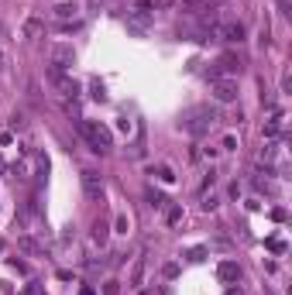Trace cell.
<instances>
[{
  "mask_svg": "<svg viewBox=\"0 0 292 295\" xmlns=\"http://www.w3.org/2000/svg\"><path fill=\"white\" fill-rule=\"evenodd\" d=\"M41 31H45V24H41L38 18H28V21H24V38H38Z\"/></svg>",
  "mask_w": 292,
  "mask_h": 295,
  "instance_id": "9c48e42d",
  "label": "cell"
},
{
  "mask_svg": "<svg viewBox=\"0 0 292 295\" xmlns=\"http://www.w3.org/2000/svg\"><path fill=\"white\" fill-rule=\"evenodd\" d=\"M158 4H162V7H172V4H175V0H158Z\"/></svg>",
  "mask_w": 292,
  "mask_h": 295,
  "instance_id": "83f0119b",
  "label": "cell"
},
{
  "mask_svg": "<svg viewBox=\"0 0 292 295\" xmlns=\"http://www.w3.org/2000/svg\"><path fill=\"white\" fill-rule=\"evenodd\" d=\"M21 247H24V251H31V254H41V244H35L31 237H21Z\"/></svg>",
  "mask_w": 292,
  "mask_h": 295,
  "instance_id": "e0dca14e",
  "label": "cell"
},
{
  "mask_svg": "<svg viewBox=\"0 0 292 295\" xmlns=\"http://www.w3.org/2000/svg\"><path fill=\"white\" fill-rule=\"evenodd\" d=\"M148 203H152V206H155V210H165V203H169V199L162 196V192H158V189H148Z\"/></svg>",
  "mask_w": 292,
  "mask_h": 295,
  "instance_id": "7c38bea8",
  "label": "cell"
},
{
  "mask_svg": "<svg viewBox=\"0 0 292 295\" xmlns=\"http://www.w3.org/2000/svg\"><path fill=\"white\" fill-rule=\"evenodd\" d=\"M137 4V11H148V7H152V0H134Z\"/></svg>",
  "mask_w": 292,
  "mask_h": 295,
  "instance_id": "d4e9b609",
  "label": "cell"
},
{
  "mask_svg": "<svg viewBox=\"0 0 292 295\" xmlns=\"http://www.w3.org/2000/svg\"><path fill=\"white\" fill-rule=\"evenodd\" d=\"M203 257H206V247H193L189 251V261H203Z\"/></svg>",
  "mask_w": 292,
  "mask_h": 295,
  "instance_id": "d6986e66",
  "label": "cell"
},
{
  "mask_svg": "<svg viewBox=\"0 0 292 295\" xmlns=\"http://www.w3.org/2000/svg\"><path fill=\"white\" fill-rule=\"evenodd\" d=\"M227 295H244V292H241V288H234V285H231V288H227Z\"/></svg>",
  "mask_w": 292,
  "mask_h": 295,
  "instance_id": "4316f807",
  "label": "cell"
},
{
  "mask_svg": "<svg viewBox=\"0 0 292 295\" xmlns=\"http://www.w3.org/2000/svg\"><path fill=\"white\" fill-rule=\"evenodd\" d=\"M21 295H38V288H35V285H28V288H24Z\"/></svg>",
  "mask_w": 292,
  "mask_h": 295,
  "instance_id": "484cf974",
  "label": "cell"
},
{
  "mask_svg": "<svg viewBox=\"0 0 292 295\" xmlns=\"http://www.w3.org/2000/svg\"><path fill=\"white\" fill-rule=\"evenodd\" d=\"M155 172H158V178H162V182H175V172L169 168V165H158Z\"/></svg>",
  "mask_w": 292,
  "mask_h": 295,
  "instance_id": "9a60e30c",
  "label": "cell"
},
{
  "mask_svg": "<svg viewBox=\"0 0 292 295\" xmlns=\"http://www.w3.org/2000/svg\"><path fill=\"white\" fill-rule=\"evenodd\" d=\"M76 131L79 138L90 144V151H97V155H107L110 151V144H114V134H110V127L107 124H100V120H76Z\"/></svg>",
  "mask_w": 292,
  "mask_h": 295,
  "instance_id": "6da1fadb",
  "label": "cell"
},
{
  "mask_svg": "<svg viewBox=\"0 0 292 295\" xmlns=\"http://www.w3.org/2000/svg\"><path fill=\"white\" fill-rule=\"evenodd\" d=\"M83 192H86V199H93V203H100L103 199V175H100L97 168H83Z\"/></svg>",
  "mask_w": 292,
  "mask_h": 295,
  "instance_id": "277c9868",
  "label": "cell"
},
{
  "mask_svg": "<svg viewBox=\"0 0 292 295\" xmlns=\"http://www.w3.org/2000/svg\"><path fill=\"white\" fill-rule=\"evenodd\" d=\"M213 35L224 38V41H244V24H241V21H216Z\"/></svg>",
  "mask_w": 292,
  "mask_h": 295,
  "instance_id": "5b68a950",
  "label": "cell"
},
{
  "mask_svg": "<svg viewBox=\"0 0 292 295\" xmlns=\"http://www.w3.org/2000/svg\"><path fill=\"white\" fill-rule=\"evenodd\" d=\"M0 65H4V52H0Z\"/></svg>",
  "mask_w": 292,
  "mask_h": 295,
  "instance_id": "f546056e",
  "label": "cell"
},
{
  "mask_svg": "<svg viewBox=\"0 0 292 295\" xmlns=\"http://www.w3.org/2000/svg\"><path fill=\"white\" fill-rule=\"evenodd\" d=\"M141 281H144V257H137L134 271H131V288H141Z\"/></svg>",
  "mask_w": 292,
  "mask_h": 295,
  "instance_id": "30bf717a",
  "label": "cell"
},
{
  "mask_svg": "<svg viewBox=\"0 0 292 295\" xmlns=\"http://www.w3.org/2000/svg\"><path fill=\"white\" fill-rule=\"evenodd\" d=\"M210 93H213L216 103H234L237 100V82L234 79H213V89Z\"/></svg>",
  "mask_w": 292,
  "mask_h": 295,
  "instance_id": "8992f818",
  "label": "cell"
},
{
  "mask_svg": "<svg viewBox=\"0 0 292 295\" xmlns=\"http://www.w3.org/2000/svg\"><path fill=\"white\" fill-rule=\"evenodd\" d=\"M216 114L210 110V107H193V110H186L182 114V120H179V127L186 131V134H193V138H203L210 127H213Z\"/></svg>",
  "mask_w": 292,
  "mask_h": 295,
  "instance_id": "7a4b0ae2",
  "label": "cell"
},
{
  "mask_svg": "<svg viewBox=\"0 0 292 295\" xmlns=\"http://www.w3.org/2000/svg\"><path fill=\"white\" fill-rule=\"evenodd\" d=\"M224 148H227V151H231V148H237V138H234V134H227V138H224Z\"/></svg>",
  "mask_w": 292,
  "mask_h": 295,
  "instance_id": "cb8c5ba5",
  "label": "cell"
},
{
  "mask_svg": "<svg viewBox=\"0 0 292 295\" xmlns=\"http://www.w3.org/2000/svg\"><path fill=\"white\" fill-rule=\"evenodd\" d=\"M72 62H76L72 45H52V65H55V69H69Z\"/></svg>",
  "mask_w": 292,
  "mask_h": 295,
  "instance_id": "52a82bcc",
  "label": "cell"
},
{
  "mask_svg": "<svg viewBox=\"0 0 292 295\" xmlns=\"http://www.w3.org/2000/svg\"><path fill=\"white\" fill-rule=\"evenodd\" d=\"M107 234H110V227H107L103 220H97V223H93V240H97V244H107Z\"/></svg>",
  "mask_w": 292,
  "mask_h": 295,
  "instance_id": "8fae6325",
  "label": "cell"
},
{
  "mask_svg": "<svg viewBox=\"0 0 292 295\" xmlns=\"http://www.w3.org/2000/svg\"><path fill=\"white\" fill-rule=\"evenodd\" d=\"M55 14H58V18H72V14H76V4H58Z\"/></svg>",
  "mask_w": 292,
  "mask_h": 295,
  "instance_id": "2e32d148",
  "label": "cell"
},
{
  "mask_svg": "<svg viewBox=\"0 0 292 295\" xmlns=\"http://www.w3.org/2000/svg\"><path fill=\"white\" fill-rule=\"evenodd\" d=\"M48 82H52V86H55V89H58V93H62L65 100H76V96H79V82L69 76L65 69H55V65H48Z\"/></svg>",
  "mask_w": 292,
  "mask_h": 295,
  "instance_id": "3957f363",
  "label": "cell"
},
{
  "mask_svg": "<svg viewBox=\"0 0 292 295\" xmlns=\"http://www.w3.org/2000/svg\"><path fill=\"white\" fill-rule=\"evenodd\" d=\"M216 278H220L224 285H237V281H241V264H237V261H220Z\"/></svg>",
  "mask_w": 292,
  "mask_h": 295,
  "instance_id": "ba28073f",
  "label": "cell"
},
{
  "mask_svg": "<svg viewBox=\"0 0 292 295\" xmlns=\"http://www.w3.org/2000/svg\"><path fill=\"white\" fill-rule=\"evenodd\" d=\"M103 295H120V288H117V281H107V288H103Z\"/></svg>",
  "mask_w": 292,
  "mask_h": 295,
  "instance_id": "7402d4cb",
  "label": "cell"
},
{
  "mask_svg": "<svg viewBox=\"0 0 292 295\" xmlns=\"http://www.w3.org/2000/svg\"><path fill=\"white\" fill-rule=\"evenodd\" d=\"M203 210H206V213H210V210H216V199L206 196V199H203Z\"/></svg>",
  "mask_w": 292,
  "mask_h": 295,
  "instance_id": "603a6c76",
  "label": "cell"
},
{
  "mask_svg": "<svg viewBox=\"0 0 292 295\" xmlns=\"http://www.w3.org/2000/svg\"><path fill=\"white\" fill-rule=\"evenodd\" d=\"M162 271H165V278H175V275H179V264H165Z\"/></svg>",
  "mask_w": 292,
  "mask_h": 295,
  "instance_id": "44dd1931",
  "label": "cell"
},
{
  "mask_svg": "<svg viewBox=\"0 0 292 295\" xmlns=\"http://www.w3.org/2000/svg\"><path fill=\"white\" fill-rule=\"evenodd\" d=\"M79 295H97V292H93V288H83V292H79Z\"/></svg>",
  "mask_w": 292,
  "mask_h": 295,
  "instance_id": "f1b7e54d",
  "label": "cell"
},
{
  "mask_svg": "<svg viewBox=\"0 0 292 295\" xmlns=\"http://www.w3.org/2000/svg\"><path fill=\"white\" fill-rule=\"evenodd\" d=\"M90 89H93V100H100V103L107 100V86H103L100 79H93V82H90Z\"/></svg>",
  "mask_w": 292,
  "mask_h": 295,
  "instance_id": "4fadbf2b",
  "label": "cell"
},
{
  "mask_svg": "<svg viewBox=\"0 0 292 295\" xmlns=\"http://www.w3.org/2000/svg\"><path fill=\"white\" fill-rule=\"evenodd\" d=\"M165 220H169V223H182V206H169V210H165Z\"/></svg>",
  "mask_w": 292,
  "mask_h": 295,
  "instance_id": "5bb4252c",
  "label": "cell"
},
{
  "mask_svg": "<svg viewBox=\"0 0 292 295\" xmlns=\"http://www.w3.org/2000/svg\"><path fill=\"white\" fill-rule=\"evenodd\" d=\"M11 127H14V131H24V117L14 114V117H11Z\"/></svg>",
  "mask_w": 292,
  "mask_h": 295,
  "instance_id": "ffe728a7",
  "label": "cell"
},
{
  "mask_svg": "<svg viewBox=\"0 0 292 295\" xmlns=\"http://www.w3.org/2000/svg\"><path fill=\"white\" fill-rule=\"evenodd\" d=\"M289 89H292V72L285 69V72H282V93H289Z\"/></svg>",
  "mask_w": 292,
  "mask_h": 295,
  "instance_id": "ac0fdd59",
  "label": "cell"
}]
</instances>
